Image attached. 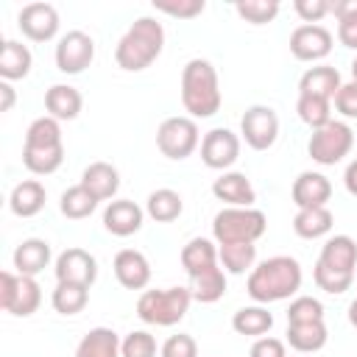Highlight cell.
<instances>
[{"label": "cell", "mask_w": 357, "mask_h": 357, "mask_svg": "<svg viewBox=\"0 0 357 357\" xmlns=\"http://www.w3.org/2000/svg\"><path fill=\"white\" fill-rule=\"evenodd\" d=\"M64 162V145H50V148H22V165L33 176H50L61 167Z\"/></svg>", "instance_id": "cell-32"}, {"label": "cell", "mask_w": 357, "mask_h": 357, "mask_svg": "<svg viewBox=\"0 0 357 357\" xmlns=\"http://www.w3.org/2000/svg\"><path fill=\"white\" fill-rule=\"evenodd\" d=\"M268 229V220L254 206H226L212 220V234L218 245L223 243H257Z\"/></svg>", "instance_id": "cell-4"}, {"label": "cell", "mask_w": 357, "mask_h": 357, "mask_svg": "<svg viewBox=\"0 0 357 357\" xmlns=\"http://www.w3.org/2000/svg\"><path fill=\"white\" fill-rule=\"evenodd\" d=\"M290 53L298 61H318L332 53V33L324 25H298L290 33Z\"/></svg>", "instance_id": "cell-14"}, {"label": "cell", "mask_w": 357, "mask_h": 357, "mask_svg": "<svg viewBox=\"0 0 357 357\" xmlns=\"http://www.w3.org/2000/svg\"><path fill=\"white\" fill-rule=\"evenodd\" d=\"M181 265L184 271L192 276L204 273L206 268H215L218 265V248L206 240V237H192L184 248H181Z\"/></svg>", "instance_id": "cell-29"}, {"label": "cell", "mask_w": 357, "mask_h": 357, "mask_svg": "<svg viewBox=\"0 0 357 357\" xmlns=\"http://www.w3.org/2000/svg\"><path fill=\"white\" fill-rule=\"evenodd\" d=\"M251 357H287V351L279 337H257V343L251 346Z\"/></svg>", "instance_id": "cell-48"}, {"label": "cell", "mask_w": 357, "mask_h": 357, "mask_svg": "<svg viewBox=\"0 0 357 357\" xmlns=\"http://www.w3.org/2000/svg\"><path fill=\"white\" fill-rule=\"evenodd\" d=\"M45 187L36 181V178H28V181H20L14 190H11V198H8V206L17 218H33L42 212L45 206Z\"/></svg>", "instance_id": "cell-25"}, {"label": "cell", "mask_w": 357, "mask_h": 357, "mask_svg": "<svg viewBox=\"0 0 357 357\" xmlns=\"http://www.w3.org/2000/svg\"><path fill=\"white\" fill-rule=\"evenodd\" d=\"M142 218H145V212H142L134 201L120 198V201H112V204L106 206V212H103V226H106V231H112L114 237H128V234H137V231L142 229Z\"/></svg>", "instance_id": "cell-17"}, {"label": "cell", "mask_w": 357, "mask_h": 357, "mask_svg": "<svg viewBox=\"0 0 357 357\" xmlns=\"http://www.w3.org/2000/svg\"><path fill=\"white\" fill-rule=\"evenodd\" d=\"M181 103L192 117H212L220 109L218 73L206 59H190L181 73Z\"/></svg>", "instance_id": "cell-3"}, {"label": "cell", "mask_w": 357, "mask_h": 357, "mask_svg": "<svg viewBox=\"0 0 357 357\" xmlns=\"http://www.w3.org/2000/svg\"><path fill=\"white\" fill-rule=\"evenodd\" d=\"M293 204L298 209H315V206H326V201L332 198V184L324 173L315 170H304L298 173V178L293 181Z\"/></svg>", "instance_id": "cell-15"}, {"label": "cell", "mask_w": 357, "mask_h": 357, "mask_svg": "<svg viewBox=\"0 0 357 357\" xmlns=\"http://www.w3.org/2000/svg\"><path fill=\"white\" fill-rule=\"evenodd\" d=\"M326 326L324 321H312V324H287V343L290 349L301 351V354H312L321 351L326 346Z\"/></svg>", "instance_id": "cell-27"}, {"label": "cell", "mask_w": 357, "mask_h": 357, "mask_svg": "<svg viewBox=\"0 0 357 357\" xmlns=\"http://www.w3.org/2000/svg\"><path fill=\"white\" fill-rule=\"evenodd\" d=\"M212 192H215L218 201H226L229 206H251L257 201V192H254L248 176L245 173H237V170L223 173L220 178H215Z\"/></svg>", "instance_id": "cell-18"}, {"label": "cell", "mask_w": 357, "mask_h": 357, "mask_svg": "<svg viewBox=\"0 0 357 357\" xmlns=\"http://www.w3.org/2000/svg\"><path fill=\"white\" fill-rule=\"evenodd\" d=\"M312 321H324V304L312 296L293 298L287 310V324H312Z\"/></svg>", "instance_id": "cell-42"}, {"label": "cell", "mask_w": 357, "mask_h": 357, "mask_svg": "<svg viewBox=\"0 0 357 357\" xmlns=\"http://www.w3.org/2000/svg\"><path fill=\"white\" fill-rule=\"evenodd\" d=\"M218 259L229 273H245L248 268H254L257 245L254 243H223L218 248Z\"/></svg>", "instance_id": "cell-36"}, {"label": "cell", "mask_w": 357, "mask_h": 357, "mask_svg": "<svg viewBox=\"0 0 357 357\" xmlns=\"http://www.w3.org/2000/svg\"><path fill=\"white\" fill-rule=\"evenodd\" d=\"M312 279H315V284H318L324 293L340 296V293H346V290L351 287V282H354V273H340V271H332V268H326V265L315 262Z\"/></svg>", "instance_id": "cell-41"}, {"label": "cell", "mask_w": 357, "mask_h": 357, "mask_svg": "<svg viewBox=\"0 0 357 357\" xmlns=\"http://www.w3.org/2000/svg\"><path fill=\"white\" fill-rule=\"evenodd\" d=\"M240 134L254 151H268L279 137V117L271 106H251L240 120Z\"/></svg>", "instance_id": "cell-9"}, {"label": "cell", "mask_w": 357, "mask_h": 357, "mask_svg": "<svg viewBox=\"0 0 357 357\" xmlns=\"http://www.w3.org/2000/svg\"><path fill=\"white\" fill-rule=\"evenodd\" d=\"M192 293L190 287H165V290H145L137 301V315L153 326H173L190 310Z\"/></svg>", "instance_id": "cell-5"}, {"label": "cell", "mask_w": 357, "mask_h": 357, "mask_svg": "<svg viewBox=\"0 0 357 357\" xmlns=\"http://www.w3.org/2000/svg\"><path fill=\"white\" fill-rule=\"evenodd\" d=\"M231 326L237 335H245V337H265L273 326V315L265 310V307H243L234 312L231 318Z\"/></svg>", "instance_id": "cell-30"}, {"label": "cell", "mask_w": 357, "mask_h": 357, "mask_svg": "<svg viewBox=\"0 0 357 357\" xmlns=\"http://www.w3.org/2000/svg\"><path fill=\"white\" fill-rule=\"evenodd\" d=\"M159 354L162 357H198V343H195L192 335L178 332V335H170L165 340V346H162Z\"/></svg>", "instance_id": "cell-44"}, {"label": "cell", "mask_w": 357, "mask_h": 357, "mask_svg": "<svg viewBox=\"0 0 357 357\" xmlns=\"http://www.w3.org/2000/svg\"><path fill=\"white\" fill-rule=\"evenodd\" d=\"M335 109L343 117H357V81L340 84V89L335 95Z\"/></svg>", "instance_id": "cell-47"}, {"label": "cell", "mask_w": 357, "mask_h": 357, "mask_svg": "<svg viewBox=\"0 0 357 357\" xmlns=\"http://www.w3.org/2000/svg\"><path fill=\"white\" fill-rule=\"evenodd\" d=\"M50 265V245L39 237H28L14 248V268L20 276H36Z\"/></svg>", "instance_id": "cell-22"}, {"label": "cell", "mask_w": 357, "mask_h": 357, "mask_svg": "<svg viewBox=\"0 0 357 357\" xmlns=\"http://www.w3.org/2000/svg\"><path fill=\"white\" fill-rule=\"evenodd\" d=\"M165 47V28L153 17H139L117 42L114 47V61L117 67L128 73H139L151 67Z\"/></svg>", "instance_id": "cell-1"}, {"label": "cell", "mask_w": 357, "mask_h": 357, "mask_svg": "<svg viewBox=\"0 0 357 357\" xmlns=\"http://www.w3.org/2000/svg\"><path fill=\"white\" fill-rule=\"evenodd\" d=\"M234 11L251 25H265L279 14V3L276 0H237Z\"/></svg>", "instance_id": "cell-40"}, {"label": "cell", "mask_w": 357, "mask_h": 357, "mask_svg": "<svg viewBox=\"0 0 357 357\" xmlns=\"http://www.w3.org/2000/svg\"><path fill=\"white\" fill-rule=\"evenodd\" d=\"M351 81H357V59L351 61Z\"/></svg>", "instance_id": "cell-52"}, {"label": "cell", "mask_w": 357, "mask_h": 357, "mask_svg": "<svg viewBox=\"0 0 357 357\" xmlns=\"http://www.w3.org/2000/svg\"><path fill=\"white\" fill-rule=\"evenodd\" d=\"M181 209H184L181 195H178L176 190H167V187L153 190V192L148 195V204H145V212H148L156 223H170V220H176V218L181 215Z\"/></svg>", "instance_id": "cell-34"}, {"label": "cell", "mask_w": 357, "mask_h": 357, "mask_svg": "<svg viewBox=\"0 0 357 357\" xmlns=\"http://www.w3.org/2000/svg\"><path fill=\"white\" fill-rule=\"evenodd\" d=\"M153 6H156V11H165V14L178 17V20H192L206 8L204 0H178V3H156L153 0Z\"/></svg>", "instance_id": "cell-45"}, {"label": "cell", "mask_w": 357, "mask_h": 357, "mask_svg": "<svg viewBox=\"0 0 357 357\" xmlns=\"http://www.w3.org/2000/svg\"><path fill=\"white\" fill-rule=\"evenodd\" d=\"M25 145L28 148H50V145H64L61 142V126L50 114L36 117L28 131H25Z\"/></svg>", "instance_id": "cell-37"}, {"label": "cell", "mask_w": 357, "mask_h": 357, "mask_svg": "<svg viewBox=\"0 0 357 357\" xmlns=\"http://www.w3.org/2000/svg\"><path fill=\"white\" fill-rule=\"evenodd\" d=\"M332 212L326 206H315V209H298L296 218H293V231L304 240H318L324 234L332 231Z\"/></svg>", "instance_id": "cell-28"}, {"label": "cell", "mask_w": 357, "mask_h": 357, "mask_svg": "<svg viewBox=\"0 0 357 357\" xmlns=\"http://www.w3.org/2000/svg\"><path fill=\"white\" fill-rule=\"evenodd\" d=\"M53 271H56V279L59 282H73V284H84V287H92L95 279H98V262L84 248H67V251H61Z\"/></svg>", "instance_id": "cell-13"}, {"label": "cell", "mask_w": 357, "mask_h": 357, "mask_svg": "<svg viewBox=\"0 0 357 357\" xmlns=\"http://www.w3.org/2000/svg\"><path fill=\"white\" fill-rule=\"evenodd\" d=\"M293 8H296V14H298L307 25H318L321 17L332 14V3H329V0H296Z\"/></svg>", "instance_id": "cell-46"}, {"label": "cell", "mask_w": 357, "mask_h": 357, "mask_svg": "<svg viewBox=\"0 0 357 357\" xmlns=\"http://www.w3.org/2000/svg\"><path fill=\"white\" fill-rule=\"evenodd\" d=\"M337 89H340V73L329 64L310 67L298 81V95H312V98H324V100H335Z\"/></svg>", "instance_id": "cell-20"}, {"label": "cell", "mask_w": 357, "mask_h": 357, "mask_svg": "<svg viewBox=\"0 0 357 357\" xmlns=\"http://www.w3.org/2000/svg\"><path fill=\"white\" fill-rule=\"evenodd\" d=\"M81 106H84V98L70 84H53L45 92V109L53 120H75L81 114Z\"/></svg>", "instance_id": "cell-21"}, {"label": "cell", "mask_w": 357, "mask_h": 357, "mask_svg": "<svg viewBox=\"0 0 357 357\" xmlns=\"http://www.w3.org/2000/svg\"><path fill=\"white\" fill-rule=\"evenodd\" d=\"M318 262L332 268V271H340V273H354V268H357V243L349 234H335L324 243Z\"/></svg>", "instance_id": "cell-19"}, {"label": "cell", "mask_w": 357, "mask_h": 357, "mask_svg": "<svg viewBox=\"0 0 357 357\" xmlns=\"http://www.w3.org/2000/svg\"><path fill=\"white\" fill-rule=\"evenodd\" d=\"M14 86L8 84V81H0V112H11V106H14Z\"/></svg>", "instance_id": "cell-49"}, {"label": "cell", "mask_w": 357, "mask_h": 357, "mask_svg": "<svg viewBox=\"0 0 357 357\" xmlns=\"http://www.w3.org/2000/svg\"><path fill=\"white\" fill-rule=\"evenodd\" d=\"M120 337L114 329H106V326H95L89 329L78 349H75V357H123L120 354Z\"/></svg>", "instance_id": "cell-26"}, {"label": "cell", "mask_w": 357, "mask_h": 357, "mask_svg": "<svg viewBox=\"0 0 357 357\" xmlns=\"http://www.w3.org/2000/svg\"><path fill=\"white\" fill-rule=\"evenodd\" d=\"M349 324H351V326L357 329V298H354V301L349 304Z\"/></svg>", "instance_id": "cell-51"}, {"label": "cell", "mask_w": 357, "mask_h": 357, "mask_svg": "<svg viewBox=\"0 0 357 357\" xmlns=\"http://www.w3.org/2000/svg\"><path fill=\"white\" fill-rule=\"evenodd\" d=\"M95 206H98V198L78 181V184H73V187H67L64 192H61V201H59V209H61V215L64 218H70V220H81V218H89L92 212H95Z\"/></svg>", "instance_id": "cell-33"}, {"label": "cell", "mask_w": 357, "mask_h": 357, "mask_svg": "<svg viewBox=\"0 0 357 357\" xmlns=\"http://www.w3.org/2000/svg\"><path fill=\"white\" fill-rule=\"evenodd\" d=\"M301 287V265L293 257H271L248 273V296L259 304L290 298Z\"/></svg>", "instance_id": "cell-2"}, {"label": "cell", "mask_w": 357, "mask_h": 357, "mask_svg": "<svg viewBox=\"0 0 357 357\" xmlns=\"http://www.w3.org/2000/svg\"><path fill=\"white\" fill-rule=\"evenodd\" d=\"M351 145H354L351 128L340 120H329L326 126H321L310 134L307 151H310L312 162H318V165H337L343 156H349Z\"/></svg>", "instance_id": "cell-7"}, {"label": "cell", "mask_w": 357, "mask_h": 357, "mask_svg": "<svg viewBox=\"0 0 357 357\" xmlns=\"http://www.w3.org/2000/svg\"><path fill=\"white\" fill-rule=\"evenodd\" d=\"M332 14L337 17V39H340V45L357 50V0L332 3Z\"/></svg>", "instance_id": "cell-38"}, {"label": "cell", "mask_w": 357, "mask_h": 357, "mask_svg": "<svg viewBox=\"0 0 357 357\" xmlns=\"http://www.w3.org/2000/svg\"><path fill=\"white\" fill-rule=\"evenodd\" d=\"M296 112H298V117L315 131V128H321V126H326V123L332 120V100L312 98V95H298Z\"/></svg>", "instance_id": "cell-39"}, {"label": "cell", "mask_w": 357, "mask_h": 357, "mask_svg": "<svg viewBox=\"0 0 357 357\" xmlns=\"http://www.w3.org/2000/svg\"><path fill=\"white\" fill-rule=\"evenodd\" d=\"M17 25L31 42H50L59 33V11L50 3H28L17 17Z\"/></svg>", "instance_id": "cell-12"}, {"label": "cell", "mask_w": 357, "mask_h": 357, "mask_svg": "<svg viewBox=\"0 0 357 357\" xmlns=\"http://www.w3.org/2000/svg\"><path fill=\"white\" fill-rule=\"evenodd\" d=\"M198 126L192 117H167L156 131V145L167 159H187L198 148Z\"/></svg>", "instance_id": "cell-8"}, {"label": "cell", "mask_w": 357, "mask_h": 357, "mask_svg": "<svg viewBox=\"0 0 357 357\" xmlns=\"http://www.w3.org/2000/svg\"><path fill=\"white\" fill-rule=\"evenodd\" d=\"M50 301H53V310L56 312H61V315H78L86 307V301H89V287L73 284V282H59L56 290H53V296H50Z\"/></svg>", "instance_id": "cell-35"}, {"label": "cell", "mask_w": 357, "mask_h": 357, "mask_svg": "<svg viewBox=\"0 0 357 357\" xmlns=\"http://www.w3.org/2000/svg\"><path fill=\"white\" fill-rule=\"evenodd\" d=\"M95 59V42L84 31H70L56 45V67L67 75L84 73Z\"/></svg>", "instance_id": "cell-10"}, {"label": "cell", "mask_w": 357, "mask_h": 357, "mask_svg": "<svg viewBox=\"0 0 357 357\" xmlns=\"http://www.w3.org/2000/svg\"><path fill=\"white\" fill-rule=\"evenodd\" d=\"M201 159L212 170H226L240 159V137L229 128H212L201 139Z\"/></svg>", "instance_id": "cell-11"}, {"label": "cell", "mask_w": 357, "mask_h": 357, "mask_svg": "<svg viewBox=\"0 0 357 357\" xmlns=\"http://www.w3.org/2000/svg\"><path fill=\"white\" fill-rule=\"evenodd\" d=\"M343 184H346V190L357 198V159L349 162V167H346V173H343Z\"/></svg>", "instance_id": "cell-50"}, {"label": "cell", "mask_w": 357, "mask_h": 357, "mask_svg": "<svg viewBox=\"0 0 357 357\" xmlns=\"http://www.w3.org/2000/svg\"><path fill=\"white\" fill-rule=\"evenodd\" d=\"M114 276L126 290H142L151 282V265L142 251L123 248L114 257Z\"/></svg>", "instance_id": "cell-16"}, {"label": "cell", "mask_w": 357, "mask_h": 357, "mask_svg": "<svg viewBox=\"0 0 357 357\" xmlns=\"http://www.w3.org/2000/svg\"><path fill=\"white\" fill-rule=\"evenodd\" d=\"M81 184L98 198V201H109L114 198V192L120 190V173L114 165L109 162H92L86 165L84 176H81Z\"/></svg>", "instance_id": "cell-23"}, {"label": "cell", "mask_w": 357, "mask_h": 357, "mask_svg": "<svg viewBox=\"0 0 357 357\" xmlns=\"http://www.w3.org/2000/svg\"><path fill=\"white\" fill-rule=\"evenodd\" d=\"M31 64H33V56L22 42H14V39L3 42V50H0V78L3 81L11 84V81L25 78L31 73Z\"/></svg>", "instance_id": "cell-24"}, {"label": "cell", "mask_w": 357, "mask_h": 357, "mask_svg": "<svg viewBox=\"0 0 357 357\" xmlns=\"http://www.w3.org/2000/svg\"><path fill=\"white\" fill-rule=\"evenodd\" d=\"M42 304V287L33 276L20 273H0V307L17 318H28Z\"/></svg>", "instance_id": "cell-6"}, {"label": "cell", "mask_w": 357, "mask_h": 357, "mask_svg": "<svg viewBox=\"0 0 357 357\" xmlns=\"http://www.w3.org/2000/svg\"><path fill=\"white\" fill-rule=\"evenodd\" d=\"M120 354L123 357H156V340H153V335L137 329V332L126 335V340L120 343Z\"/></svg>", "instance_id": "cell-43"}, {"label": "cell", "mask_w": 357, "mask_h": 357, "mask_svg": "<svg viewBox=\"0 0 357 357\" xmlns=\"http://www.w3.org/2000/svg\"><path fill=\"white\" fill-rule=\"evenodd\" d=\"M190 293L201 304H212V301L223 298V293H226V273H223V268L215 265V268H206L204 273L192 276L190 279Z\"/></svg>", "instance_id": "cell-31"}]
</instances>
